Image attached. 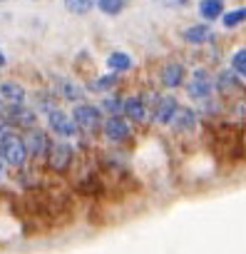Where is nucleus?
<instances>
[{
  "label": "nucleus",
  "instance_id": "1",
  "mask_svg": "<svg viewBox=\"0 0 246 254\" xmlns=\"http://www.w3.org/2000/svg\"><path fill=\"white\" fill-rule=\"evenodd\" d=\"M80 160H82V157H80V150H77L75 142L55 140L43 170H45L48 175H52V177H72V172L77 170Z\"/></svg>",
  "mask_w": 246,
  "mask_h": 254
},
{
  "label": "nucleus",
  "instance_id": "2",
  "mask_svg": "<svg viewBox=\"0 0 246 254\" xmlns=\"http://www.w3.org/2000/svg\"><path fill=\"white\" fill-rule=\"evenodd\" d=\"M70 115H72L77 130H80V137H85V140H97V137H102L104 115H102V110H99L97 105H92V102H77Z\"/></svg>",
  "mask_w": 246,
  "mask_h": 254
},
{
  "label": "nucleus",
  "instance_id": "3",
  "mask_svg": "<svg viewBox=\"0 0 246 254\" xmlns=\"http://www.w3.org/2000/svg\"><path fill=\"white\" fill-rule=\"evenodd\" d=\"M102 140H104L109 147H117V150L125 147V145H132V142H135V125H132L125 115L104 117Z\"/></svg>",
  "mask_w": 246,
  "mask_h": 254
},
{
  "label": "nucleus",
  "instance_id": "4",
  "mask_svg": "<svg viewBox=\"0 0 246 254\" xmlns=\"http://www.w3.org/2000/svg\"><path fill=\"white\" fill-rule=\"evenodd\" d=\"M187 95H189V100L192 102H197V105H201V102H206V100H211L216 92H214V75H211V70L206 67V65H199V67H194L192 70V75L187 77Z\"/></svg>",
  "mask_w": 246,
  "mask_h": 254
},
{
  "label": "nucleus",
  "instance_id": "5",
  "mask_svg": "<svg viewBox=\"0 0 246 254\" xmlns=\"http://www.w3.org/2000/svg\"><path fill=\"white\" fill-rule=\"evenodd\" d=\"M23 142H25V150H28V157H30V165H38V167H45V160L50 155V147H52V137L50 132H45L43 127H35V130H28L20 135Z\"/></svg>",
  "mask_w": 246,
  "mask_h": 254
},
{
  "label": "nucleus",
  "instance_id": "6",
  "mask_svg": "<svg viewBox=\"0 0 246 254\" xmlns=\"http://www.w3.org/2000/svg\"><path fill=\"white\" fill-rule=\"evenodd\" d=\"M45 122H48V130H50L57 140H62V142H72V140L80 137V130H77L72 115H67L62 107L50 110V112L45 115Z\"/></svg>",
  "mask_w": 246,
  "mask_h": 254
},
{
  "label": "nucleus",
  "instance_id": "7",
  "mask_svg": "<svg viewBox=\"0 0 246 254\" xmlns=\"http://www.w3.org/2000/svg\"><path fill=\"white\" fill-rule=\"evenodd\" d=\"M0 157H3V162L8 165L10 172H18L25 165H30V157H28V150H25V142L20 135H13L5 142H0Z\"/></svg>",
  "mask_w": 246,
  "mask_h": 254
},
{
  "label": "nucleus",
  "instance_id": "8",
  "mask_svg": "<svg viewBox=\"0 0 246 254\" xmlns=\"http://www.w3.org/2000/svg\"><path fill=\"white\" fill-rule=\"evenodd\" d=\"M214 92L229 105L239 97H244V80L234 75L231 70H219L214 75Z\"/></svg>",
  "mask_w": 246,
  "mask_h": 254
},
{
  "label": "nucleus",
  "instance_id": "9",
  "mask_svg": "<svg viewBox=\"0 0 246 254\" xmlns=\"http://www.w3.org/2000/svg\"><path fill=\"white\" fill-rule=\"evenodd\" d=\"M187 77H189L187 65L179 63V60H167V63H162L159 70H157V82H159V87H164V90H177V87L187 85Z\"/></svg>",
  "mask_w": 246,
  "mask_h": 254
},
{
  "label": "nucleus",
  "instance_id": "10",
  "mask_svg": "<svg viewBox=\"0 0 246 254\" xmlns=\"http://www.w3.org/2000/svg\"><path fill=\"white\" fill-rule=\"evenodd\" d=\"M172 135L174 137H192V135H197V130L201 127V120H199V115H197V110L194 107H182L179 105V110H177V115H174V120H172Z\"/></svg>",
  "mask_w": 246,
  "mask_h": 254
},
{
  "label": "nucleus",
  "instance_id": "11",
  "mask_svg": "<svg viewBox=\"0 0 246 254\" xmlns=\"http://www.w3.org/2000/svg\"><path fill=\"white\" fill-rule=\"evenodd\" d=\"M5 122L13 127L15 132H28V130H35L38 127V110L28 107V105H10L8 107V115H5Z\"/></svg>",
  "mask_w": 246,
  "mask_h": 254
},
{
  "label": "nucleus",
  "instance_id": "12",
  "mask_svg": "<svg viewBox=\"0 0 246 254\" xmlns=\"http://www.w3.org/2000/svg\"><path fill=\"white\" fill-rule=\"evenodd\" d=\"M52 95L57 100H67V102H87V90L85 85H77L72 77H62V75H55L52 77Z\"/></svg>",
  "mask_w": 246,
  "mask_h": 254
},
{
  "label": "nucleus",
  "instance_id": "13",
  "mask_svg": "<svg viewBox=\"0 0 246 254\" xmlns=\"http://www.w3.org/2000/svg\"><path fill=\"white\" fill-rule=\"evenodd\" d=\"M149 110H152V120H154L157 125L169 127L172 120H174V115H177V110H179V100H177L174 95H164V92H159V95L154 97V102H152Z\"/></svg>",
  "mask_w": 246,
  "mask_h": 254
},
{
  "label": "nucleus",
  "instance_id": "14",
  "mask_svg": "<svg viewBox=\"0 0 246 254\" xmlns=\"http://www.w3.org/2000/svg\"><path fill=\"white\" fill-rule=\"evenodd\" d=\"M122 115H125L132 125H147L152 120V110L147 105V100L142 95H125V107H122Z\"/></svg>",
  "mask_w": 246,
  "mask_h": 254
},
{
  "label": "nucleus",
  "instance_id": "15",
  "mask_svg": "<svg viewBox=\"0 0 246 254\" xmlns=\"http://www.w3.org/2000/svg\"><path fill=\"white\" fill-rule=\"evenodd\" d=\"M179 35H182V40H184L187 45H209V43L214 40V30H211L206 23L189 25V28H184Z\"/></svg>",
  "mask_w": 246,
  "mask_h": 254
},
{
  "label": "nucleus",
  "instance_id": "16",
  "mask_svg": "<svg viewBox=\"0 0 246 254\" xmlns=\"http://www.w3.org/2000/svg\"><path fill=\"white\" fill-rule=\"evenodd\" d=\"M0 97L8 105H25L28 102V90L25 85L15 82V80H3L0 82Z\"/></svg>",
  "mask_w": 246,
  "mask_h": 254
},
{
  "label": "nucleus",
  "instance_id": "17",
  "mask_svg": "<svg viewBox=\"0 0 246 254\" xmlns=\"http://www.w3.org/2000/svg\"><path fill=\"white\" fill-rule=\"evenodd\" d=\"M119 87V77L114 72H107V75H95L92 80L85 82V90L90 92H99V95H109Z\"/></svg>",
  "mask_w": 246,
  "mask_h": 254
},
{
  "label": "nucleus",
  "instance_id": "18",
  "mask_svg": "<svg viewBox=\"0 0 246 254\" xmlns=\"http://www.w3.org/2000/svg\"><path fill=\"white\" fill-rule=\"evenodd\" d=\"M104 63H107L109 72H114V75H125V72H130L132 65H135L132 55L125 53V50H114V53H109V55L104 58Z\"/></svg>",
  "mask_w": 246,
  "mask_h": 254
},
{
  "label": "nucleus",
  "instance_id": "19",
  "mask_svg": "<svg viewBox=\"0 0 246 254\" xmlns=\"http://www.w3.org/2000/svg\"><path fill=\"white\" fill-rule=\"evenodd\" d=\"M102 115L112 117V115H122V107H125V92H109V95H102L99 105Z\"/></svg>",
  "mask_w": 246,
  "mask_h": 254
},
{
  "label": "nucleus",
  "instance_id": "20",
  "mask_svg": "<svg viewBox=\"0 0 246 254\" xmlns=\"http://www.w3.org/2000/svg\"><path fill=\"white\" fill-rule=\"evenodd\" d=\"M224 0H199V15L206 20V23H214V20H221L224 15Z\"/></svg>",
  "mask_w": 246,
  "mask_h": 254
},
{
  "label": "nucleus",
  "instance_id": "21",
  "mask_svg": "<svg viewBox=\"0 0 246 254\" xmlns=\"http://www.w3.org/2000/svg\"><path fill=\"white\" fill-rule=\"evenodd\" d=\"M127 5H130V0H95V8L109 18H117Z\"/></svg>",
  "mask_w": 246,
  "mask_h": 254
},
{
  "label": "nucleus",
  "instance_id": "22",
  "mask_svg": "<svg viewBox=\"0 0 246 254\" xmlns=\"http://www.w3.org/2000/svg\"><path fill=\"white\" fill-rule=\"evenodd\" d=\"M229 70L239 75L241 80H246V48H236L229 55Z\"/></svg>",
  "mask_w": 246,
  "mask_h": 254
},
{
  "label": "nucleus",
  "instance_id": "23",
  "mask_svg": "<svg viewBox=\"0 0 246 254\" xmlns=\"http://www.w3.org/2000/svg\"><path fill=\"white\" fill-rule=\"evenodd\" d=\"M244 23H246V5L234 8V10H226V13L221 15V25H224L226 30H234V28H239V25H244Z\"/></svg>",
  "mask_w": 246,
  "mask_h": 254
},
{
  "label": "nucleus",
  "instance_id": "24",
  "mask_svg": "<svg viewBox=\"0 0 246 254\" xmlns=\"http://www.w3.org/2000/svg\"><path fill=\"white\" fill-rule=\"evenodd\" d=\"M65 8L72 15H87L95 8V0H65Z\"/></svg>",
  "mask_w": 246,
  "mask_h": 254
},
{
  "label": "nucleus",
  "instance_id": "25",
  "mask_svg": "<svg viewBox=\"0 0 246 254\" xmlns=\"http://www.w3.org/2000/svg\"><path fill=\"white\" fill-rule=\"evenodd\" d=\"M159 5L164 8H172V10H179V8H187L189 5V0H157Z\"/></svg>",
  "mask_w": 246,
  "mask_h": 254
},
{
  "label": "nucleus",
  "instance_id": "26",
  "mask_svg": "<svg viewBox=\"0 0 246 254\" xmlns=\"http://www.w3.org/2000/svg\"><path fill=\"white\" fill-rule=\"evenodd\" d=\"M10 177V170H8V165L3 162V157H0V182H5Z\"/></svg>",
  "mask_w": 246,
  "mask_h": 254
},
{
  "label": "nucleus",
  "instance_id": "27",
  "mask_svg": "<svg viewBox=\"0 0 246 254\" xmlns=\"http://www.w3.org/2000/svg\"><path fill=\"white\" fill-rule=\"evenodd\" d=\"M8 107H10V105H8L3 97H0V117H3V120H5V115H8Z\"/></svg>",
  "mask_w": 246,
  "mask_h": 254
},
{
  "label": "nucleus",
  "instance_id": "28",
  "mask_svg": "<svg viewBox=\"0 0 246 254\" xmlns=\"http://www.w3.org/2000/svg\"><path fill=\"white\" fill-rule=\"evenodd\" d=\"M5 65H8V58H5L3 50H0V67H5Z\"/></svg>",
  "mask_w": 246,
  "mask_h": 254
},
{
  "label": "nucleus",
  "instance_id": "29",
  "mask_svg": "<svg viewBox=\"0 0 246 254\" xmlns=\"http://www.w3.org/2000/svg\"><path fill=\"white\" fill-rule=\"evenodd\" d=\"M0 3H3V0H0Z\"/></svg>",
  "mask_w": 246,
  "mask_h": 254
}]
</instances>
